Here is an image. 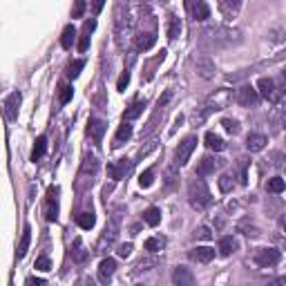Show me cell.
Returning <instances> with one entry per match:
<instances>
[{"label": "cell", "mask_w": 286, "mask_h": 286, "mask_svg": "<svg viewBox=\"0 0 286 286\" xmlns=\"http://www.w3.org/2000/svg\"><path fill=\"white\" fill-rule=\"evenodd\" d=\"M188 199H190V206L202 210L210 204V190L204 179H195L190 185H188Z\"/></svg>", "instance_id": "6da1fadb"}, {"label": "cell", "mask_w": 286, "mask_h": 286, "mask_svg": "<svg viewBox=\"0 0 286 286\" xmlns=\"http://www.w3.org/2000/svg\"><path fill=\"white\" fill-rule=\"evenodd\" d=\"M230 99H233V92L230 90H217L206 101V105H204L206 107V110H204V117H206V112H210V110H224V107L230 103Z\"/></svg>", "instance_id": "7a4b0ae2"}, {"label": "cell", "mask_w": 286, "mask_h": 286, "mask_svg": "<svg viewBox=\"0 0 286 286\" xmlns=\"http://www.w3.org/2000/svg\"><path fill=\"white\" fill-rule=\"evenodd\" d=\"M277 262H280V250H275V248H260L257 255H255V264L260 266V268H270Z\"/></svg>", "instance_id": "3957f363"}, {"label": "cell", "mask_w": 286, "mask_h": 286, "mask_svg": "<svg viewBox=\"0 0 286 286\" xmlns=\"http://www.w3.org/2000/svg\"><path fill=\"white\" fill-rule=\"evenodd\" d=\"M235 101H237L239 105H244V107L257 105V101H260V92L255 90V87H250V85H244V87H239L237 90Z\"/></svg>", "instance_id": "277c9868"}, {"label": "cell", "mask_w": 286, "mask_h": 286, "mask_svg": "<svg viewBox=\"0 0 286 286\" xmlns=\"http://www.w3.org/2000/svg\"><path fill=\"white\" fill-rule=\"evenodd\" d=\"M195 145H197V137H185L184 141L179 143L177 154H175L177 165H185V163H188V159H190V154H192V150H195Z\"/></svg>", "instance_id": "5b68a950"}, {"label": "cell", "mask_w": 286, "mask_h": 286, "mask_svg": "<svg viewBox=\"0 0 286 286\" xmlns=\"http://www.w3.org/2000/svg\"><path fill=\"white\" fill-rule=\"evenodd\" d=\"M257 92H260L266 101H270V103L280 101V92H277L275 81H273V79H266V76H264V79L257 81Z\"/></svg>", "instance_id": "8992f818"}, {"label": "cell", "mask_w": 286, "mask_h": 286, "mask_svg": "<svg viewBox=\"0 0 286 286\" xmlns=\"http://www.w3.org/2000/svg\"><path fill=\"white\" fill-rule=\"evenodd\" d=\"M45 217L49 222H56V217H59V185H52L47 190V210H45Z\"/></svg>", "instance_id": "52a82bcc"}, {"label": "cell", "mask_w": 286, "mask_h": 286, "mask_svg": "<svg viewBox=\"0 0 286 286\" xmlns=\"http://www.w3.org/2000/svg\"><path fill=\"white\" fill-rule=\"evenodd\" d=\"M20 101H22V94L20 92H14V94L7 96L5 101V117L7 121H14L18 117V107H20Z\"/></svg>", "instance_id": "ba28073f"}, {"label": "cell", "mask_w": 286, "mask_h": 286, "mask_svg": "<svg viewBox=\"0 0 286 286\" xmlns=\"http://www.w3.org/2000/svg\"><path fill=\"white\" fill-rule=\"evenodd\" d=\"M195 67H197V74L202 76V79H206V81H210L212 76H215V63H212L208 56H199V59L195 61Z\"/></svg>", "instance_id": "9c48e42d"}, {"label": "cell", "mask_w": 286, "mask_h": 286, "mask_svg": "<svg viewBox=\"0 0 286 286\" xmlns=\"http://www.w3.org/2000/svg\"><path fill=\"white\" fill-rule=\"evenodd\" d=\"M188 255H190V260H192V262H199V264H208V262L215 260V248H210V246H197V248H192Z\"/></svg>", "instance_id": "30bf717a"}, {"label": "cell", "mask_w": 286, "mask_h": 286, "mask_svg": "<svg viewBox=\"0 0 286 286\" xmlns=\"http://www.w3.org/2000/svg\"><path fill=\"white\" fill-rule=\"evenodd\" d=\"M172 282L179 286H192L195 284V275L190 273V268H185V266H177L175 273H172Z\"/></svg>", "instance_id": "8fae6325"}, {"label": "cell", "mask_w": 286, "mask_h": 286, "mask_svg": "<svg viewBox=\"0 0 286 286\" xmlns=\"http://www.w3.org/2000/svg\"><path fill=\"white\" fill-rule=\"evenodd\" d=\"M222 165V159H212V157H204L197 165V175L199 177H206V175H212L215 170Z\"/></svg>", "instance_id": "7c38bea8"}, {"label": "cell", "mask_w": 286, "mask_h": 286, "mask_svg": "<svg viewBox=\"0 0 286 286\" xmlns=\"http://www.w3.org/2000/svg\"><path fill=\"white\" fill-rule=\"evenodd\" d=\"M130 165H132V163H130L127 159H121L119 163H110V165H107V175H110L112 179L119 181V179H123V177L130 172Z\"/></svg>", "instance_id": "4fadbf2b"}, {"label": "cell", "mask_w": 286, "mask_h": 286, "mask_svg": "<svg viewBox=\"0 0 286 286\" xmlns=\"http://www.w3.org/2000/svg\"><path fill=\"white\" fill-rule=\"evenodd\" d=\"M114 270H117V262L112 260V257L103 260L101 264H99V280H101V282H110L112 275H114Z\"/></svg>", "instance_id": "5bb4252c"}, {"label": "cell", "mask_w": 286, "mask_h": 286, "mask_svg": "<svg viewBox=\"0 0 286 286\" xmlns=\"http://www.w3.org/2000/svg\"><path fill=\"white\" fill-rule=\"evenodd\" d=\"M266 143H268V139H266V134H248L246 137V148L250 150V152H260V150L266 148Z\"/></svg>", "instance_id": "9a60e30c"}, {"label": "cell", "mask_w": 286, "mask_h": 286, "mask_svg": "<svg viewBox=\"0 0 286 286\" xmlns=\"http://www.w3.org/2000/svg\"><path fill=\"white\" fill-rule=\"evenodd\" d=\"M242 9V0H219V11L226 18L237 16V11Z\"/></svg>", "instance_id": "2e32d148"}, {"label": "cell", "mask_w": 286, "mask_h": 286, "mask_svg": "<svg viewBox=\"0 0 286 286\" xmlns=\"http://www.w3.org/2000/svg\"><path fill=\"white\" fill-rule=\"evenodd\" d=\"M154 42H157V32H143L137 36V49L139 52H148Z\"/></svg>", "instance_id": "e0dca14e"}, {"label": "cell", "mask_w": 286, "mask_h": 286, "mask_svg": "<svg viewBox=\"0 0 286 286\" xmlns=\"http://www.w3.org/2000/svg\"><path fill=\"white\" fill-rule=\"evenodd\" d=\"M87 132H90V137L94 139L96 143L103 141V134H105V123L99 121V119H92L90 125H87Z\"/></svg>", "instance_id": "ac0fdd59"}, {"label": "cell", "mask_w": 286, "mask_h": 286, "mask_svg": "<svg viewBox=\"0 0 286 286\" xmlns=\"http://www.w3.org/2000/svg\"><path fill=\"white\" fill-rule=\"evenodd\" d=\"M192 16H195V20H199V22L210 18V9H208V5L204 2V0H195V5H192Z\"/></svg>", "instance_id": "d6986e66"}, {"label": "cell", "mask_w": 286, "mask_h": 286, "mask_svg": "<svg viewBox=\"0 0 286 286\" xmlns=\"http://www.w3.org/2000/svg\"><path fill=\"white\" fill-rule=\"evenodd\" d=\"M29 242H32V228L25 226V230H22V237H20V244H18V257H25L27 250H29Z\"/></svg>", "instance_id": "ffe728a7"}, {"label": "cell", "mask_w": 286, "mask_h": 286, "mask_svg": "<svg viewBox=\"0 0 286 286\" xmlns=\"http://www.w3.org/2000/svg\"><path fill=\"white\" fill-rule=\"evenodd\" d=\"M206 145H208L210 150H215V152H222V150L226 148L224 139L219 137V134H215V132H208V134H206Z\"/></svg>", "instance_id": "44dd1931"}, {"label": "cell", "mask_w": 286, "mask_h": 286, "mask_svg": "<svg viewBox=\"0 0 286 286\" xmlns=\"http://www.w3.org/2000/svg\"><path fill=\"white\" fill-rule=\"evenodd\" d=\"M235 248H237V242H235L233 237H222L219 239V255L228 257L230 253H235Z\"/></svg>", "instance_id": "7402d4cb"}, {"label": "cell", "mask_w": 286, "mask_h": 286, "mask_svg": "<svg viewBox=\"0 0 286 286\" xmlns=\"http://www.w3.org/2000/svg\"><path fill=\"white\" fill-rule=\"evenodd\" d=\"M132 137V125L130 123H123L121 127H119V132H117V137H114V145H123V141H127V139Z\"/></svg>", "instance_id": "603a6c76"}, {"label": "cell", "mask_w": 286, "mask_h": 286, "mask_svg": "<svg viewBox=\"0 0 286 286\" xmlns=\"http://www.w3.org/2000/svg\"><path fill=\"white\" fill-rule=\"evenodd\" d=\"M143 222L148 224V226H159L161 210H159V208H148V210L143 212Z\"/></svg>", "instance_id": "cb8c5ba5"}, {"label": "cell", "mask_w": 286, "mask_h": 286, "mask_svg": "<svg viewBox=\"0 0 286 286\" xmlns=\"http://www.w3.org/2000/svg\"><path fill=\"white\" fill-rule=\"evenodd\" d=\"M74 41H76V29H74V25H67L63 29V36H61V45H63L65 49H69Z\"/></svg>", "instance_id": "d4e9b609"}, {"label": "cell", "mask_w": 286, "mask_h": 286, "mask_svg": "<svg viewBox=\"0 0 286 286\" xmlns=\"http://www.w3.org/2000/svg\"><path fill=\"white\" fill-rule=\"evenodd\" d=\"M179 32H181V22H179V18L172 14V16H168V38L175 41V38L179 36Z\"/></svg>", "instance_id": "484cf974"}, {"label": "cell", "mask_w": 286, "mask_h": 286, "mask_svg": "<svg viewBox=\"0 0 286 286\" xmlns=\"http://www.w3.org/2000/svg\"><path fill=\"white\" fill-rule=\"evenodd\" d=\"M165 248V239L163 237H150L145 239V250H150V253H159V250Z\"/></svg>", "instance_id": "4316f807"}, {"label": "cell", "mask_w": 286, "mask_h": 286, "mask_svg": "<svg viewBox=\"0 0 286 286\" xmlns=\"http://www.w3.org/2000/svg\"><path fill=\"white\" fill-rule=\"evenodd\" d=\"M45 150H47V139L45 137H38L36 139V145H34V150H32V161H38L45 154Z\"/></svg>", "instance_id": "83f0119b"}, {"label": "cell", "mask_w": 286, "mask_h": 286, "mask_svg": "<svg viewBox=\"0 0 286 286\" xmlns=\"http://www.w3.org/2000/svg\"><path fill=\"white\" fill-rule=\"evenodd\" d=\"M284 188H286V181L282 179V177H273V179H268V184H266V190L275 192V195L284 192Z\"/></svg>", "instance_id": "f1b7e54d"}, {"label": "cell", "mask_w": 286, "mask_h": 286, "mask_svg": "<svg viewBox=\"0 0 286 286\" xmlns=\"http://www.w3.org/2000/svg\"><path fill=\"white\" fill-rule=\"evenodd\" d=\"M76 222H79V226H81V228H85V230H90V228H94L96 217H94V212H81Z\"/></svg>", "instance_id": "f546056e"}, {"label": "cell", "mask_w": 286, "mask_h": 286, "mask_svg": "<svg viewBox=\"0 0 286 286\" xmlns=\"http://www.w3.org/2000/svg\"><path fill=\"white\" fill-rule=\"evenodd\" d=\"M143 107H145V103H141V101H137L134 103V105H130L125 110V114H123V119H125V121H132V119H137L139 114H141L143 112Z\"/></svg>", "instance_id": "4dcf8cb0"}, {"label": "cell", "mask_w": 286, "mask_h": 286, "mask_svg": "<svg viewBox=\"0 0 286 286\" xmlns=\"http://www.w3.org/2000/svg\"><path fill=\"white\" fill-rule=\"evenodd\" d=\"M85 67V61H72V63H69V67H67V76L72 81L74 79H79V74H81V69Z\"/></svg>", "instance_id": "1f68e13d"}, {"label": "cell", "mask_w": 286, "mask_h": 286, "mask_svg": "<svg viewBox=\"0 0 286 286\" xmlns=\"http://www.w3.org/2000/svg\"><path fill=\"white\" fill-rule=\"evenodd\" d=\"M237 230H239V233H244L246 237H257V235H260L257 226H253V224H248V222H242L237 226Z\"/></svg>", "instance_id": "d6a6232c"}, {"label": "cell", "mask_w": 286, "mask_h": 286, "mask_svg": "<svg viewBox=\"0 0 286 286\" xmlns=\"http://www.w3.org/2000/svg\"><path fill=\"white\" fill-rule=\"evenodd\" d=\"M152 184H154V172H152V170L141 172V177H139V185H141V188H150Z\"/></svg>", "instance_id": "836d02e7"}, {"label": "cell", "mask_w": 286, "mask_h": 286, "mask_svg": "<svg viewBox=\"0 0 286 286\" xmlns=\"http://www.w3.org/2000/svg\"><path fill=\"white\" fill-rule=\"evenodd\" d=\"M235 188V181H233V177L230 175H224L222 179H219V190L222 192H230Z\"/></svg>", "instance_id": "e575fe53"}, {"label": "cell", "mask_w": 286, "mask_h": 286, "mask_svg": "<svg viewBox=\"0 0 286 286\" xmlns=\"http://www.w3.org/2000/svg\"><path fill=\"white\" fill-rule=\"evenodd\" d=\"M222 125H224V130H226L228 134H239V123L235 121V119H224Z\"/></svg>", "instance_id": "d590c367"}, {"label": "cell", "mask_w": 286, "mask_h": 286, "mask_svg": "<svg viewBox=\"0 0 286 286\" xmlns=\"http://www.w3.org/2000/svg\"><path fill=\"white\" fill-rule=\"evenodd\" d=\"M59 99H61V103H69L72 101V94H74V90L69 87V85H61L59 87Z\"/></svg>", "instance_id": "8d00e7d4"}, {"label": "cell", "mask_w": 286, "mask_h": 286, "mask_svg": "<svg viewBox=\"0 0 286 286\" xmlns=\"http://www.w3.org/2000/svg\"><path fill=\"white\" fill-rule=\"evenodd\" d=\"M85 14V0H74V7H72V18H81Z\"/></svg>", "instance_id": "74e56055"}, {"label": "cell", "mask_w": 286, "mask_h": 286, "mask_svg": "<svg viewBox=\"0 0 286 286\" xmlns=\"http://www.w3.org/2000/svg\"><path fill=\"white\" fill-rule=\"evenodd\" d=\"M197 237H199V239H204V242H208V239H212L210 228H208V226H199V228H197Z\"/></svg>", "instance_id": "f35d334b"}, {"label": "cell", "mask_w": 286, "mask_h": 286, "mask_svg": "<svg viewBox=\"0 0 286 286\" xmlns=\"http://www.w3.org/2000/svg\"><path fill=\"white\" fill-rule=\"evenodd\" d=\"M36 268L38 270H49V268H52V262H49V257H45V255H42V257H38V260H36Z\"/></svg>", "instance_id": "ab89813d"}, {"label": "cell", "mask_w": 286, "mask_h": 286, "mask_svg": "<svg viewBox=\"0 0 286 286\" xmlns=\"http://www.w3.org/2000/svg\"><path fill=\"white\" fill-rule=\"evenodd\" d=\"M87 47H90V32H85L83 36H81V41H79V52H87Z\"/></svg>", "instance_id": "60d3db41"}, {"label": "cell", "mask_w": 286, "mask_h": 286, "mask_svg": "<svg viewBox=\"0 0 286 286\" xmlns=\"http://www.w3.org/2000/svg\"><path fill=\"white\" fill-rule=\"evenodd\" d=\"M127 83H130V72H123L121 79H119V83H117V90H119V92H123V90L127 87Z\"/></svg>", "instance_id": "b9f144b4"}, {"label": "cell", "mask_w": 286, "mask_h": 286, "mask_svg": "<svg viewBox=\"0 0 286 286\" xmlns=\"http://www.w3.org/2000/svg\"><path fill=\"white\" fill-rule=\"evenodd\" d=\"M130 255H132V244H123V246H119V257L127 260Z\"/></svg>", "instance_id": "7bdbcfd3"}, {"label": "cell", "mask_w": 286, "mask_h": 286, "mask_svg": "<svg viewBox=\"0 0 286 286\" xmlns=\"http://www.w3.org/2000/svg\"><path fill=\"white\" fill-rule=\"evenodd\" d=\"M154 264H157V260H141L137 268L139 270H148V266H154Z\"/></svg>", "instance_id": "ee69618b"}, {"label": "cell", "mask_w": 286, "mask_h": 286, "mask_svg": "<svg viewBox=\"0 0 286 286\" xmlns=\"http://www.w3.org/2000/svg\"><path fill=\"white\" fill-rule=\"evenodd\" d=\"M74 260H76V262H83V260H85V253H83V248H81V242H76V253H74Z\"/></svg>", "instance_id": "f6af8a7d"}, {"label": "cell", "mask_w": 286, "mask_h": 286, "mask_svg": "<svg viewBox=\"0 0 286 286\" xmlns=\"http://www.w3.org/2000/svg\"><path fill=\"white\" fill-rule=\"evenodd\" d=\"M103 5H105V0H94V5H92V9H94V14H101Z\"/></svg>", "instance_id": "bcb514c9"}, {"label": "cell", "mask_w": 286, "mask_h": 286, "mask_svg": "<svg viewBox=\"0 0 286 286\" xmlns=\"http://www.w3.org/2000/svg\"><path fill=\"white\" fill-rule=\"evenodd\" d=\"M27 284H29V286H42V284H45V280H41V277H29V280H27Z\"/></svg>", "instance_id": "7dc6e473"}, {"label": "cell", "mask_w": 286, "mask_h": 286, "mask_svg": "<svg viewBox=\"0 0 286 286\" xmlns=\"http://www.w3.org/2000/svg\"><path fill=\"white\" fill-rule=\"evenodd\" d=\"M94 27H96V20H87L85 22V32H94Z\"/></svg>", "instance_id": "c3c4849f"}, {"label": "cell", "mask_w": 286, "mask_h": 286, "mask_svg": "<svg viewBox=\"0 0 286 286\" xmlns=\"http://www.w3.org/2000/svg\"><path fill=\"white\" fill-rule=\"evenodd\" d=\"M282 226H284V230H286V219H284V222H282Z\"/></svg>", "instance_id": "681fc988"}, {"label": "cell", "mask_w": 286, "mask_h": 286, "mask_svg": "<svg viewBox=\"0 0 286 286\" xmlns=\"http://www.w3.org/2000/svg\"><path fill=\"white\" fill-rule=\"evenodd\" d=\"M282 123H284V127H286V117H284V121H282Z\"/></svg>", "instance_id": "f907efd6"}]
</instances>
